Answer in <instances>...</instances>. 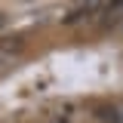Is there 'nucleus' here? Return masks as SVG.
Wrapping results in <instances>:
<instances>
[{
    "instance_id": "1",
    "label": "nucleus",
    "mask_w": 123,
    "mask_h": 123,
    "mask_svg": "<svg viewBox=\"0 0 123 123\" xmlns=\"http://www.w3.org/2000/svg\"><path fill=\"white\" fill-rule=\"evenodd\" d=\"M102 6V0H74L71 3V9H68V15L62 18L65 25H74V22H80L83 15H89V12H95Z\"/></svg>"
},
{
    "instance_id": "2",
    "label": "nucleus",
    "mask_w": 123,
    "mask_h": 123,
    "mask_svg": "<svg viewBox=\"0 0 123 123\" xmlns=\"http://www.w3.org/2000/svg\"><path fill=\"white\" fill-rule=\"evenodd\" d=\"M120 18H123V0H111L108 9H105V25H114Z\"/></svg>"
},
{
    "instance_id": "3",
    "label": "nucleus",
    "mask_w": 123,
    "mask_h": 123,
    "mask_svg": "<svg viewBox=\"0 0 123 123\" xmlns=\"http://www.w3.org/2000/svg\"><path fill=\"white\" fill-rule=\"evenodd\" d=\"M114 123H123V105L117 108V114H114Z\"/></svg>"
},
{
    "instance_id": "4",
    "label": "nucleus",
    "mask_w": 123,
    "mask_h": 123,
    "mask_svg": "<svg viewBox=\"0 0 123 123\" xmlns=\"http://www.w3.org/2000/svg\"><path fill=\"white\" fill-rule=\"evenodd\" d=\"M0 25H3V15H0Z\"/></svg>"
}]
</instances>
